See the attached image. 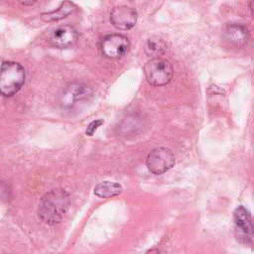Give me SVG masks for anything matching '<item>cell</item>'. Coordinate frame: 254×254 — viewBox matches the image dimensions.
Instances as JSON below:
<instances>
[{
  "label": "cell",
  "mask_w": 254,
  "mask_h": 254,
  "mask_svg": "<svg viewBox=\"0 0 254 254\" xmlns=\"http://www.w3.org/2000/svg\"><path fill=\"white\" fill-rule=\"evenodd\" d=\"M233 217H234L236 229L240 233H242L246 238L251 239L253 227H252V220H251L250 212L243 205H239L234 210Z\"/></svg>",
  "instance_id": "cell-10"
},
{
  "label": "cell",
  "mask_w": 254,
  "mask_h": 254,
  "mask_svg": "<svg viewBox=\"0 0 254 254\" xmlns=\"http://www.w3.org/2000/svg\"><path fill=\"white\" fill-rule=\"evenodd\" d=\"M166 50H167V45L165 41L158 36L150 37L146 41L144 46L145 54L152 59H159L161 56L165 54Z\"/></svg>",
  "instance_id": "cell-12"
},
{
  "label": "cell",
  "mask_w": 254,
  "mask_h": 254,
  "mask_svg": "<svg viewBox=\"0 0 254 254\" xmlns=\"http://www.w3.org/2000/svg\"><path fill=\"white\" fill-rule=\"evenodd\" d=\"M25 69L16 62H4L0 68V95L10 97L16 94L25 82Z\"/></svg>",
  "instance_id": "cell-2"
},
{
  "label": "cell",
  "mask_w": 254,
  "mask_h": 254,
  "mask_svg": "<svg viewBox=\"0 0 254 254\" xmlns=\"http://www.w3.org/2000/svg\"><path fill=\"white\" fill-rule=\"evenodd\" d=\"M70 205V196L62 188H56L48 191L42 198L38 207L40 218L49 225L61 222Z\"/></svg>",
  "instance_id": "cell-1"
},
{
  "label": "cell",
  "mask_w": 254,
  "mask_h": 254,
  "mask_svg": "<svg viewBox=\"0 0 254 254\" xmlns=\"http://www.w3.org/2000/svg\"><path fill=\"white\" fill-rule=\"evenodd\" d=\"M130 42L127 37L121 34H110L100 42L101 54L110 60H117L126 55L129 51Z\"/></svg>",
  "instance_id": "cell-4"
},
{
  "label": "cell",
  "mask_w": 254,
  "mask_h": 254,
  "mask_svg": "<svg viewBox=\"0 0 254 254\" xmlns=\"http://www.w3.org/2000/svg\"><path fill=\"white\" fill-rule=\"evenodd\" d=\"M78 39L76 30L69 25L59 26L49 36V43L58 49H67L75 45Z\"/></svg>",
  "instance_id": "cell-7"
},
{
  "label": "cell",
  "mask_w": 254,
  "mask_h": 254,
  "mask_svg": "<svg viewBox=\"0 0 254 254\" xmlns=\"http://www.w3.org/2000/svg\"><path fill=\"white\" fill-rule=\"evenodd\" d=\"M123 190V188L120 184L116 182L104 181L97 184L94 188V194L101 198H108L120 194Z\"/></svg>",
  "instance_id": "cell-13"
},
{
  "label": "cell",
  "mask_w": 254,
  "mask_h": 254,
  "mask_svg": "<svg viewBox=\"0 0 254 254\" xmlns=\"http://www.w3.org/2000/svg\"><path fill=\"white\" fill-rule=\"evenodd\" d=\"M35 3H36V1H29V2L24 1V2H21L22 5H33V4H35Z\"/></svg>",
  "instance_id": "cell-15"
},
{
  "label": "cell",
  "mask_w": 254,
  "mask_h": 254,
  "mask_svg": "<svg viewBox=\"0 0 254 254\" xmlns=\"http://www.w3.org/2000/svg\"><path fill=\"white\" fill-rule=\"evenodd\" d=\"M102 124H103V120H101V119H96V120H93L92 122H90V123L88 124L87 128H86V131H85L86 135L92 136L93 133L96 131V129H97L99 126H101Z\"/></svg>",
  "instance_id": "cell-14"
},
{
  "label": "cell",
  "mask_w": 254,
  "mask_h": 254,
  "mask_svg": "<svg viewBox=\"0 0 254 254\" xmlns=\"http://www.w3.org/2000/svg\"><path fill=\"white\" fill-rule=\"evenodd\" d=\"M174 69L169 61L164 59H152L144 66V74L149 84L163 86L173 78Z\"/></svg>",
  "instance_id": "cell-3"
},
{
  "label": "cell",
  "mask_w": 254,
  "mask_h": 254,
  "mask_svg": "<svg viewBox=\"0 0 254 254\" xmlns=\"http://www.w3.org/2000/svg\"><path fill=\"white\" fill-rule=\"evenodd\" d=\"M176 163L173 152L165 147L152 150L146 160L149 171L155 175H161L169 171Z\"/></svg>",
  "instance_id": "cell-5"
},
{
  "label": "cell",
  "mask_w": 254,
  "mask_h": 254,
  "mask_svg": "<svg viewBox=\"0 0 254 254\" xmlns=\"http://www.w3.org/2000/svg\"><path fill=\"white\" fill-rule=\"evenodd\" d=\"M75 9H76V6L72 2L64 1L56 10L43 13L41 15V18L45 22L59 21L67 17L69 14H72L75 11Z\"/></svg>",
  "instance_id": "cell-11"
},
{
  "label": "cell",
  "mask_w": 254,
  "mask_h": 254,
  "mask_svg": "<svg viewBox=\"0 0 254 254\" xmlns=\"http://www.w3.org/2000/svg\"><path fill=\"white\" fill-rule=\"evenodd\" d=\"M90 89L81 83H71L62 95V105L66 108L73 107L78 102L83 101L90 95Z\"/></svg>",
  "instance_id": "cell-8"
},
{
  "label": "cell",
  "mask_w": 254,
  "mask_h": 254,
  "mask_svg": "<svg viewBox=\"0 0 254 254\" xmlns=\"http://www.w3.org/2000/svg\"><path fill=\"white\" fill-rule=\"evenodd\" d=\"M138 14L132 7L121 5L116 6L110 12V22L118 30H129L137 22Z\"/></svg>",
  "instance_id": "cell-6"
},
{
  "label": "cell",
  "mask_w": 254,
  "mask_h": 254,
  "mask_svg": "<svg viewBox=\"0 0 254 254\" xmlns=\"http://www.w3.org/2000/svg\"><path fill=\"white\" fill-rule=\"evenodd\" d=\"M224 39L236 48L244 47L249 39L248 29L241 24L228 25L224 31Z\"/></svg>",
  "instance_id": "cell-9"
}]
</instances>
